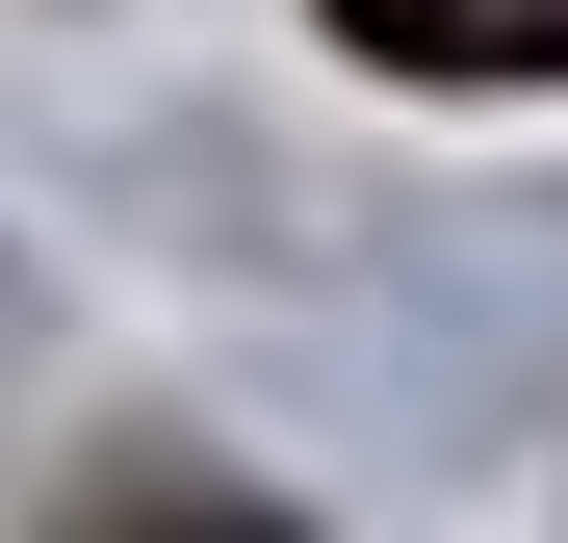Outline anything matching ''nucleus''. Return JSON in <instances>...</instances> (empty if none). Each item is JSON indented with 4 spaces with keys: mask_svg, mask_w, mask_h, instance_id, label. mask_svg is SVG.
Wrapping results in <instances>:
<instances>
[{
    "mask_svg": "<svg viewBox=\"0 0 568 543\" xmlns=\"http://www.w3.org/2000/svg\"><path fill=\"white\" fill-rule=\"evenodd\" d=\"M388 78H568V0H336Z\"/></svg>",
    "mask_w": 568,
    "mask_h": 543,
    "instance_id": "1",
    "label": "nucleus"
}]
</instances>
